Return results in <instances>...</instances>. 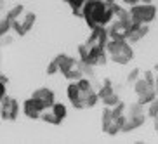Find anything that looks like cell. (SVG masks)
<instances>
[{"label": "cell", "instance_id": "6da1fadb", "mask_svg": "<svg viewBox=\"0 0 158 144\" xmlns=\"http://www.w3.org/2000/svg\"><path fill=\"white\" fill-rule=\"evenodd\" d=\"M82 18L89 24V28L92 30L96 26H106L115 19L111 4H108L104 0H85L82 7Z\"/></svg>", "mask_w": 158, "mask_h": 144}, {"label": "cell", "instance_id": "7a4b0ae2", "mask_svg": "<svg viewBox=\"0 0 158 144\" xmlns=\"http://www.w3.org/2000/svg\"><path fill=\"white\" fill-rule=\"evenodd\" d=\"M130 16H132V19L134 21H137V23H151L155 18H156V7L151 4H135V5H130Z\"/></svg>", "mask_w": 158, "mask_h": 144}, {"label": "cell", "instance_id": "3957f363", "mask_svg": "<svg viewBox=\"0 0 158 144\" xmlns=\"http://www.w3.org/2000/svg\"><path fill=\"white\" fill-rule=\"evenodd\" d=\"M19 115V104L16 99L7 97L5 96L2 101H0V116L7 121H14Z\"/></svg>", "mask_w": 158, "mask_h": 144}, {"label": "cell", "instance_id": "277c9868", "mask_svg": "<svg viewBox=\"0 0 158 144\" xmlns=\"http://www.w3.org/2000/svg\"><path fill=\"white\" fill-rule=\"evenodd\" d=\"M110 57H111V61L116 63V64H129L130 61H132V57H134V51H132L130 43L127 40H123L122 49L118 52H115V54H110Z\"/></svg>", "mask_w": 158, "mask_h": 144}, {"label": "cell", "instance_id": "5b68a950", "mask_svg": "<svg viewBox=\"0 0 158 144\" xmlns=\"http://www.w3.org/2000/svg\"><path fill=\"white\" fill-rule=\"evenodd\" d=\"M33 99H37L40 104H42L45 109H49V108L56 102V99H54V92H52L51 88H47V87H42V88H37L35 92H33L31 96Z\"/></svg>", "mask_w": 158, "mask_h": 144}, {"label": "cell", "instance_id": "8992f818", "mask_svg": "<svg viewBox=\"0 0 158 144\" xmlns=\"http://www.w3.org/2000/svg\"><path fill=\"white\" fill-rule=\"evenodd\" d=\"M44 109H45V108H44L42 104L37 101V99H33V97L23 102V111H24V115L28 116V118H31V120H37V118H40V115H42Z\"/></svg>", "mask_w": 158, "mask_h": 144}, {"label": "cell", "instance_id": "52a82bcc", "mask_svg": "<svg viewBox=\"0 0 158 144\" xmlns=\"http://www.w3.org/2000/svg\"><path fill=\"white\" fill-rule=\"evenodd\" d=\"M68 99H70V102L73 104V108H77V109H84L85 104H84V99H82V90L78 88V85H77V82H71L70 85H68Z\"/></svg>", "mask_w": 158, "mask_h": 144}, {"label": "cell", "instance_id": "ba28073f", "mask_svg": "<svg viewBox=\"0 0 158 144\" xmlns=\"http://www.w3.org/2000/svg\"><path fill=\"white\" fill-rule=\"evenodd\" d=\"M144 121H146V115H135V116H127L125 123L122 127V132H132V130L139 129V127L144 125Z\"/></svg>", "mask_w": 158, "mask_h": 144}, {"label": "cell", "instance_id": "9c48e42d", "mask_svg": "<svg viewBox=\"0 0 158 144\" xmlns=\"http://www.w3.org/2000/svg\"><path fill=\"white\" fill-rule=\"evenodd\" d=\"M108 35H110V38H115V40H125L127 28L116 19V21L111 23V26L108 28Z\"/></svg>", "mask_w": 158, "mask_h": 144}, {"label": "cell", "instance_id": "30bf717a", "mask_svg": "<svg viewBox=\"0 0 158 144\" xmlns=\"http://www.w3.org/2000/svg\"><path fill=\"white\" fill-rule=\"evenodd\" d=\"M56 59H57V64H59V71L63 75H64L66 71H70L71 68H73V66H77V63H78V61H75L73 57L66 56V54H59Z\"/></svg>", "mask_w": 158, "mask_h": 144}, {"label": "cell", "instance_id": "8fae6325", "mask_svg": "<svg viewBox=\"0 0 158 144\" xmlns=\"http://www.w3.org/2000/svg\"><path fill=\"white\" fill-rule=\"evenodd\" d=\"M153 99H156V90L155 88H148V90L137 94V102H141L143 106H148Z\"/></svg>", "mask_w": 158, "mask_h": 144}, {"label": "cell", "instance_id": "7c38bea8", "mask_svg": "<svg viewBox=\"0 0 158 144\" xmlns=\"http://www.w3.org/2000/svg\"><path fill=\"white\" fill-rule=\"evenodd\" d=\"M115 120V116H113V111L111 108L106 106V109H102V116H101V127H102V132L108 129V127L111 125V121Z\"/></svg>", "mask_w": 158, "mask_h": 144}, {"label": "cell", "instance_id": "4fadbf2b", "mask_svg": "<svg viewBox=\"0 0 158 144\" xmlns=\"http://www.w3.org/2000/svg\"><path fill=\"white\" fill-rule=\"evenodd\" d=\"M113 92H115V88H113V84L110 82V78H106L104 82H102L101 88L98 90V96H99V99H104L106 96H110V94H113Z\"/></svg>", "mask_w": 158, "mask_h": 144}, {"label": "cell", "instance_id": "5bb4252c", "mask_svg": "<svg viewBox=\"0 0 158 144\" xmlns=\"http://www.w3.org/2000/svg\"><path fill=\"white\" fill-rule=\"evenodd\" d=\"M40 118H42L44 121H47V123H52V125H59V123H61V120L54 115V113H52L51 108H49V109H44L42 115H40Z\"/></svg>", "mask_w": 158, "mask_h": 144}, {"label": "cell", "instance_id": "9a60e30c", "mask_svg": "<svg viewBox=\"0 0 158 144\" xmlns=\"http://www.w3.org/2000/svg\"><path fill=\"white\" fill-rule=\"evenodd\" d=\"M144 113V106L141 102H132L130 106L125 108V115L127 116H135V115H143Z\"/></svg>", "mask_w": 158, "mask_h": 144}, {"label": "cell", "instance_id": "2e32d148", "mask_svg": "<svg viewBox=\"0 0 158 144\" xmlns=\"http://www.w3.org/2000/svg\"><path fill=\"white\" fill-rule=\"evenodd\" d=\"M64 2H68V5L71 7V10H73L75 16L82 18V7H84L85 0H64Z\"/></svg>", "mask_w": 158, "mask_h": 144}, {"label": "cell", "instance_id": "e0dca14e", "mask_svg": "<svg viewBox=\"0 0 158 144\" xmlns=\"http://www.w3.org/2000/svg\"><path fill=\"white\" fill-rule=\"evenodd\" d=\"M51 109H52V113H54V115H56L61 121L66 118V113H68V111H66V106H64V104H61V102H54V104L51 106Z\"/></svg>", "mask_w": 158, "mask_h": 144}, {"label": "cell", "instance_id": "ac0fdd59", "mask_svg": "<svg viewBox=\"0 0 158 144\" xmlns=\"http://www.w3.org/2000/svg\"><path fill=\"white\" fill-rule=\"evenodd\" d=\"M64 76H66L68 80H73V82H77L78 78H82V76H84V73H82V70H80L78 63H77V66H73L70 71H66Z\"/></svg>", "mask_w": 158, "mask_h": 144}, {"label": "cell", "instance_id": "d6986e66", "mask_svg": "<svg viewBox=\"0 0 158 144\" xmlns=\"http://www.w3.org/2000/svg\"><path fill=\"white\" fill-rule=\"evenodd\" d=\"M21 12H23V5H16L12 10H9L7 14H5V19L9 21V23H12V21H16V19H19V16H21Z\"/></svg>", "mask_w": 158, "mask_h": 144}, {"label": "cell", "instance_id": "ffe728a7", "mask_svg": "<svg viewBox=\"0 0 158 144\" xmlns=\"http://www.w3.org/2000/svg\"><path fill=\"white\" fill-rule=\"evenodd\" d=\"M148 88H151V87L146 84V80H144L143 76H139V78L134 82V90H135V94H141V92H144V90H148Z\"/></svg>", "mask_w": 158, "mask_h": 144}, {"label": "cell", "instance_id": "44dd1931", "mask_svg": "<svg viewBox=\"0 0 158 144\" xmlns=\"http://www.w3.org/2000/svg\"><path fill=\"white\" fill-rule=\"evenodd\" d=\"M118 102H120V97H118V94L116 92L110 94V96H106V97L102 99V104H104V106H110V108L116 106Z\"/></svg>", "mask_w": 158, "mask_h": 144}, {"label": "cell", "instance_id": "7402d4cb", "mask_svg": "<svg viewBox=\"0 0 158 144\" xmlns=\"http://www.w3.org/2000/svg\"><path fill=\"white\" fill-rule=\"evenodd\" d=\"M146 116H149V118H156L158 116V97L153 99L148 104V113H146Z\"/></svg>", "mask_w": 158, "mask_h": 144}, {"label": "cell", "instance_id": "603a6c76", "mask_svg": "<svg viewBox=\"0 0 158 144\" xmlns=\"http://www.w3.org/2000/svg\"><path fill=\"white\" fill-rule=\"evenodd\" d=\"M144 80H146V84L149 85L151 88H155V84H156V76H155V71H144Z\"/></svg>", "mask_w": 158, "mask_h": 144}, {"label": "cell", "instance_id": "cb8c5ba5", "mask_svg": "<svg viewBox=\"0 0 158 144\" xmlns=\"http://www.w3.org/2000/svg\"><path fill=\"white\" fill-rule=\"evenodd\" d=\"M78 54H80V63H85L89 57V45L87 43H82L78 47Z\"/></svg>", "mask_w": 158, "mask_h": 144}, {"label": "cell", "instance_id": "d4e9b609", "mask_svg": "<svg viewBox=\"0 0 158 144\" xmlns=\"http://www.w3.org/2000/svg\"><path fill=\"white\" fill-rule=\"evenodd\" d=\"M139 76H141V70L139 68H134V70H130L129 75H127V82H129V84H134Z\"/></svg>", "mask_w": 158, "mask_h": 144}, {"label": "cell", "instance_id": "484cf974", "mask_svg": "<svg viewBox=\"0 0 158 144\" xmlns=\"http://www.w3.org/2000/svg\"><path fill=\"white\" fill-rule=\"evenodd\" d=\"M59 71V64H57V59H52L47 66V75H54Z\"/></svg>", "mask_w": 158, "mask_h": 144}, {"label": "cell", "instance_id": "4316f807", "mask_svg": "<svg viewBox=\"0 0 158 144\" xmlns=\"http://www.w3.org/2000/svg\"><path fill=\"white\" fill-rule=\"evenodd\" d=\"M9 28H10V23L7 21V19H0V37H5V33L9 31Z\"/></svg>", "mask_w": 158, "mask_h": 144}, {"label": "cell", "instance_id": "83f0119b", "mask_svg": "<svg viewBox=\"0 0 158 144\" xmlns=\"http://www.w3.org/2000/svg\"><path fill=\"white\" fill-rule=\"evenodd\" d=\"M5 84H7V78L0 75V101L5 97Z\"/></svg>", "mask_w": 158, "mask_h": 144}, {"label": "cell", "instance_id": "f1b7e54d", "mask_svg": "<svg viewBox=\"0 0 158 144\" xmlns=\"http://www.w3.org/2000/svg\"><path fill=\"white\" fill-rule=\"evenodd\" d=\"M141 0H123V4H127V5H135V4H139Z\"/></svg>", "mask_w": 158, "mask_h": 144}, {"label": "cell", "instance_id": "f546056e", "mask_svg": "<svg viewBox=\"0 0 158 144\" xmlns=\"http://www.w3.org/2000/svg\"><path fill=\"white\" fill-rule=\"evenodd\" d=\"M153 127H155V130H156V132H158V116H156V118H153Z\"/></svg>", "mask_w": 158, "mask_h": 144}, {"label": "cell", "instance_id": "4dcf8cb0", "mask_svg": "<svg viewBox=\"0 0 158 144\" xmlns=\"http://www.w3.org/2000/svg\"><path fill=\"white\" fill-rule=\"evenodd\" d=\"M141 2H144V4H151V0H141Z\"/></svg>", "mask_w": 158, "mask_h": 144}, {"label": "cell", "instance_id": "1f68e13d", "mask_svg": "<svg viewBox=\"0 0 158 144\" xmlns=\"http://www.w3.org/2000/svg\"><path fill=\"white\" fill-rule=\"evenodd\" d=\"M155 71H156V73H158V64H156V66H155Z\"/></svg>", "mask_w": 158, "mask_h": 144}, {"label": "cell", "instance_id": "d6a6232c", "mask_svg": "<svg viewBox=\"0 0 158 144\" xmlns=\"http://www.w3.org/2000/svg\"><path fill=\"white\" fill-rule=\"evenodd\" d=\"M2 5H4V0H0V7H2Z\"/></svg>", "mask_w": 158, "mask_h": 144}]
</instances>
